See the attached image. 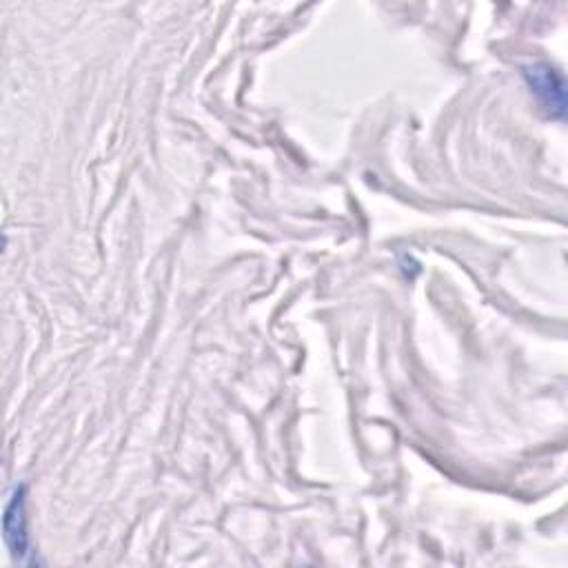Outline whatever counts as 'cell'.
<instances>
[{"instance_id":"1","label":"cell","mask_w":568,"mask_h":568,"mask_svg":"<svg viewBox=\"0 0 568 568\" xmlns=\"http://www.w3.org/2000/svg\"><path fill=\"white\" fill-rule=\"evenodd\" d=\"M5 540L9 549L23 560L29 553V535H27V517H25V486H16V491L9 497L5 509Z\"/></svg>"},{"instance_id":"2","label":"cell","mask_w":568,"mask_h":568,"mask_svg":"<svg viewBox=\"0 0 568 568\" xmlns=\"http://www.w3.org/2000/svg\"><path fill=\"white\" fill-rule=\"evenodd\" d=\"M526 78L533 87L537 96L542 98V103L549 109H557L562 114L564 111V83L562 78L555 74V69L549 65H533L524 71Z\"/></svg>"}]
</instances>
